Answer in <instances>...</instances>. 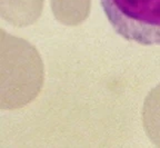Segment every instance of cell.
<instances>
[{
  "label": "cell",
  "instance_id": "cell-1",
  "mask_svg": "<svg viewBox=\"0 0 160 148\" xmlns=\"http://www.w3.org/2000/svg\"><path fill=\"white\" fill-rule=\"evenodd\" d=\"M113 30L126 40L160 46V0H100Z\"/></svg>",
  "mask_w": 160,
  "mask_h": 148
},
{
  "label": "cell",
  "instance_id": "cell-2",
  "mask_svg": "<svg viewBox=\"0 0 160 148\" xmlns=\"http://www.w3.org/2000/svg\"><path fill=\"white\" fill-rule=\"evenodd\" d=\"M50 3L56 18L68 26L82 23L90 10V0H50Z\"/></svg>",
  "mask_w": 160,
  "mask_h": 148
},
{
  "label": "cell",
  "instance_id": "cell-3",
  "mask_svg": "<svg viewBox=\"0 0 160 148\" xmlns=\"http://www.w3.org/2000/svg\"><path fill=\"white\" fill-rule=\"evenodd\" d=\"M142 123L147 136L160 147V85L150 91L143 104Z\"/></svg>",
  "mask_w": 160,
  "mask_h": 148
}]
</instances>
